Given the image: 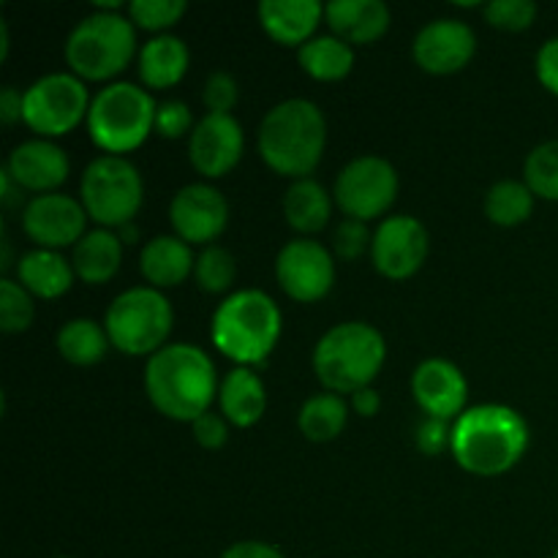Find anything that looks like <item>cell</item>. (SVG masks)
<instances>
[{
    "instance_id": "8992f818",
    "label": "cell",
    "mask_w": 558,
    "mask_h": 558,
    "mask_svg": "<svg viewBox=\"0 0 558 558\" xmlns=\"http://www.w3.org/2000/svg\"><path fill=\"white\" fill-rule=\"evenodd\" d=\"M156 109L150 93L134 82H112L98 90L87 112V134L107 156L136 150L156 129Z\"/></svg>"
},
{
    "instance_id": "e575fe53",
    "label": "cell",
    "mask_w": 558,
    "mask_h": 558,
    "mask_svg": "<svg viewBox=\"0 0 558 558\" xmlns=\"http://www.w3.org/2000/svg\"><path fill=\"white\" fill-rule=\"evenodd\" d=\"M36 305L33 294L20 281L3 278L0 281V327L3 332H25L31 327Z\"/></svg>"
},
{
    "instance_id": "d590c367",
    "label": "cell",
    "mask_w": 558,
    "mask_h": 558,
    "mask_svg": "<svg viewBox=\"0 0 558 558\" xmlns=\"http://www.w3.org/2000/svg\"><path fill=\"white\" fill-rule=\"evenodd\" d=\"M483 11L485 20L501 31H526L537 20L534 0H490Z\"/></svg>"
},
{
    "instance_id": "f6af8a7d",
    "label": "cell",
    "mask_w": 558,
    "mask_h": 558,
    "mask_svg": "<svg viewBox=\"0 0 558 558\" xmlns=\"http://www.w3.org/2000/svg\"><path fill=\"white\" fill-rule=\"evenodd\" d=\"M352 409L360 414V417H374L381 409V396L374 390V387H365V390H357L352 396Z\"/></svg>"
},
{
    "instance_id": "1f68e13d",
    "label": "cell",
    "mask_w": 558,
    "mask_h": 558,
    "mask_svg": "<svg viewBox=\"0 0 558 558\" xmlns=\"http://www.w3.org/2000/svg\"><path fill=\"white\" fill-rule=\"evenodd\" d=\"M523 183L534 196L558 202V140H548L529 153L523 163Z\"/></svg>"
},
{
    "instance_id": "9a60e30c",
    "label": "cell",
    "mask_w": 558,
    "mask_h": 558,
    "mask_svg": "<svg viewBox=\"0 0 558 558\" xmlns=\"http://www.w3.org/2000/svg\"><path fill=\"white\" fill-rule=\"evenodd\" d=\"M169 221L174 234L189 245H213V240L227 229L229 205L221 191L213 185L191 183L172 196Z\"/></svg>"
},
{
    "instance_id": "7c38bea8",
    "label": "cell",
    "mask_w": 558,
    "mask_h": 558,
    "mask_svg": "<svg viewBox=\"0 0 558 558\" xmlns=\"http://www.w3.org/2000/svg\"><path fill=\"white\" fill-rule=\"evenodd\" d=\"M276 278L283 292L298 303H316L336 283L332 254L316 240H289L276 256Z\"/></svg>"
},
{
    "instance_id": "f35d334b",
    "label": "cell",
    "mask_w": 558,
    "mask_h": 558,
    "mask_svg": "<svg viewBox=\"0 0 558 558\" xmlns=\"http://www.w3.org/2000/svg\"><path fill=\"white\" fill-rule=\"evenodd\" d=\"M240 98L238 80L227 71H213L205 82V104L213 114H232Z\"/></svg>"
},
{
    "instance_id": "ab89813d",
    "label": "cell",
    "mask_w": 558,
    "mask_h": 558,
    "mask_svg": "<svg viewBox=\"0 0 558 558\" xmlns=\"http://www.w3.org/2000/svg\"><path fill=\"white\" fill-rule=\"evenodd\" d=\"M417 447L425 456H439L452 447V425L439 417H425L417 428Z\"/></svg>"
},
{
    "instance_id": "ffe728a7",
    "label": "cell",
    "mask_w": 558,
    "mask_h": 558,
    "mask_svg": "<svg viewBox=\"0 0 558 558\" xmlns=\"http://www.w3.org/2000/svg\"><path fill=\"white\" fill-rule=\"evenodd\" d=\"M332 36L347 44H374L390 27L392 16L385 0H332L325 5Z\"/></svg>"
},
{
    "instance_id": "ba28073f",
    "label": "cell",
    "mask_w": 558,
    "mask_h": 558,
    "mask_svg": "<svg viewBox=\"0 0 558 558\" xmlns=\"http://www.w3.org/2000/svg\"><path fill=\"white\" fill-rule=\"evenodd\" d=\"M172 305L161 289L134 287L125 289L123 294L112 300L104 316L109 343L118 352L134 354H156L158 349L167 347L169 330H172Z\"/></svg>"
},
{
    "instance_id": "681fc988",
    "label": "cell",
    "mask_w": 558,
    "mask_h": 558,
    "mask_svg": "<svg viewBox=\"0 0 558 558\" xmlns=\"http://www.w3.org/2000/svg\"><path fill=\"white\" fill-rule=\"evenodd\" d=\"M60 558H65V556H60Z\"/></svg>"
},
{
    "instance_id": "4316f807",
    "label": "cell",
    "mask_w": 558,
    "mask_h": 558,
    "mask_svg": "<svg viewBox=\"0 0 558 558\" xmlns=\"http://www.w3.org/2000/svg\"><path fill=\"white\" fill-rule=\"evenodd\" d=\"M330 194L311 178L294 180L283 194V216H287L289 227L303 234L322 232L330 221Z\"/></svg>"
},
{
    "instance_id": "52a82bcc",
    "label": "cell",
    "mask_w": 558,
    "mask_h": 558,
    "mask_svg": "<svg viewBox=\"0 0 558 558\" xmlns=\"http://www.w3.org/2000/svg\"><path fill=\"white\" fill-rule=\"evenodd\" d=\"M134 52V22L120 11L96 9L76 22L65 38V63L80 80H109L131 63Z\"/></svg>"
},
{
    "instance_id": "8d00e7d4",
    "label": "cell",
    "mask_w": 558,
    "mask_h": 558,
    "mask_svg": "<svg viewBox=\"0 0 558 558\" xmlns=\"http://www.w3.org/2000/svg\"><path fill=\"white\" fill-rule=\"evenodd\" d=\"M371 243H374V234L368 232V223L357 221V218H343L332 234L336 254L347 262L360 259L371 248Z\"/></svg>"
},
{
    "instance_id": "f546056e",
    "label": "cell",
    "mask_w": 558,
    "mask_h": 558,
    "mask_svg": "<svg viewBox=\"0 0 558 558\" xmlns=\"http://www.w3.org/2000/svg\"><path fill=\"white\" fill-rule=\"evenodd\" d=\"M58 352L71 365H96L109 349L107 327L93 319H71L58 330Z\"/></svg>"
},
{
    "instance_id": "836d02e7",
    "label": "cell",
    "mask_w": 558,
    "mask_h": 558,
    "mask_svg": "<svg viewBox=\"0 0 558 558\" xmlns=\"http://www.w3.org/2000/svg\"><path fill=\"white\" fill-rule=\"evenodd\" d=\"M185 9H189L185 0H131L129 20L142 31H153L161 36L183 20Z\"/></svg>"
},
{
    "instance_id": "d4e9b609",
    "label": "cell",
    "mask_w": 558,
    "mask_h": 558,
    "mask_svg": "<svg viewBox=\"0 0 558 558\" xmlns=\"http://www.w3.org/2000/svg\"><path fill=\"white\" fill-rule=\"evenodd\" d=\"M189 58L191 54L183 38L172 36V33L153 36L140 52L142 82L153 90H167V87L178 85L189 71Z\"/></svg>"
},
{
    "instance_id": "d6986e66",
    "label": "cell",
    "mask_w": 558,
    "mask_h": 558,
    "mask_svg": "<svg viewBox=\"0 0 558 558\" xmlns=\"http://www.w3.org/2000/svg\"><path fill=\"white\" fill-rule=\"evenodd\" d=\"M3 169L20 189L52 194L58 185L65 183L71 163L63 147L38 136V140H27L16 145L9 153V161H5Z\"/></svg>"
},
{
    "instance_id": "83f0119b",
    "label": "cell",
    "mask_w": 558,
    "mask_h": 558,
    "mask_svg": "<svg viewBox=\"0 0 558 558\" xmlns=\"http://www.w3.org/2000/svg\"><path fill=\"white\" fill-rule=\"evenodd\" d=\"M298 60L305 74L322 82L343 80L354 69V49L338 36H314L298 49Z\"/></svg>"
},
{
    "instance_id": "4dcf8cb0",
    "label": "cell",
    "mask_w": 558,
    "mask_h": 558,
    "mask_svg": "<svg viewBox=\"0 0 558 558\" xmlns=\"http://www.w3.org/2000/svg\"><path fill=\"white\" fill-rule=\"evenodd\" d=\"M534 199L537 196L523 180H499L485 194V216L496 227H518V223L529 221V216L534 213Z\"/></svg>"
},
{
    "instance_id": "e0dca14e",
    "label": "cell",
    "mask_w": 558,
    "mask_h": 558,
    "mask_svg": "<svg viewBox=\"0 0 558 558\" xmlns=\"http://www.w3.org/2000/svg\"><path fill=\"white\" fill-rule=\"evenodd\" d=\"M243 125L234 114L207 112L189 136V158L205 178H223L243 158Z\"/></svg>"
},
{
    "instance_id": "ee69618b",
    "label": "cell",
    "mask_w": 558,
    "mask_h": 558,
    "mask_svg": "<svg viewBox=\"0 0 558 558\" xmlns=\"http://www.w3.org/2000/svg\"><path fill=\"white\" fill-rule=\"evenodd\" d=\"M22 118H25V93L5 85L3 90H0V120H3L5 125H14L16 120Z\"/></svg>"
},
{
    "instance_id": "7a4b0ae2",
    "label": "cell",
    "mask_w": 558,
    "mask_h": 558,
    "mask_svg": "<svg viewBox=\"0 0 558 558\" xmlns=\"http://www.w3.org/2000/svg\"><path fill=\"white\" fill-rule=\"evenodd\" d=\"M526 447V420L505 403H480L452 423L450 452L466 472L480 477L510 472Z\"/></svg>"
},
{
    "instance_id": "c3c4849f",
    "label": "cell",
    "mask_w": 558,
    "mask_h": 558,
    "mask_svg": "<svg viewBox=\"0 0 558 558\" xmlns=\"http://www.w3.org/2000/svg\"><path fill=\"white\" fill-rule=\"evenodd\" d=\"M554 558H558V550H556V554H554Z\"/></svg>"
},
{
    "instance_id": "44dd1931",
    "label": "cell",
    "mask_w": 558,
    "mask_h": 558,
    "mask_svg": "<svg viewBox=\"0 0 558 558\" xmlns=\"http://www.w3.org/2000/svg\"><path fill=\"white\" fill-rule=\"evenodd\" d=\"M256 14L267 36L300 49L308 38H314L316 25L325 16V5L319 0H262Z\"/></svg>"
},
{
    "instance_id": "7402d4cb",
    "label": "cell",
    "mask_w": 558,
    "mask_h": 558,
    "mask_svg": "<svg viewBox=\"0 0 558 558\" xmlns=\"http://www.w3.org/2000/svg\"><path fill=\"white\" fill-rule=\"evenodd\" d=\"M194 251L178 234H158L140 254L142 276L153 289L180 287L194 272Z\"/></svg>"
},
{
    "instance_id": "2e32d148",
    "label": "cell",
    "mask_w": 558,
    "mask_h": 558,
    "mask_svg": "<svg viewBox=\"0 0 558 558\" xmlns=\"http://www.w3.org/2000/svg\"><path fill=\"white\" fill-rule=\"evenodd\" d=\"M477 52V36L472 27L452 16H439L420 27L414 36L412 54L417 65L428 74H456L466 69Z\"/></svg>"
},
{
    "instance_id": "9c48e42d",
    "label": "cell",
    "mask_w": 558,
    "mask_h": 558,
    "mask_svg": "<svg viewBox=\"0 0 558 558\" xmlns=\"http://www.w3.org/2000/svg\"><path fill=\"white\" fill-rule=\"evenodd\" d=\"M145 196V183L125 156H98L80 180V202L87 218L104 229H120L134 221Z\"/></svg>"
},
{
    "instance_id": "5bb4252c",
    "label": "cell",
    "mask_w": 558,
    "mask_h": 558,
    "mask_svg": "<svg viewBox=\"0 0 558 558\" xmlns=\"http://www.w3.org/2000/svg\"><path fill=\"white\" fill-rule=\"evenodd\" d=\"M428 229L414 216H390L376 227L371 259L381 276L392 281L414 276L428 259Z\"/></svg>"
},
{
    "instance_id": "4fadbf2b",
    "label": "cell",
    "mask_w": 558,
    "mask_h": 558,
    "mask_svg": "<svg viewBox=\"0 0 558 558\" xmlns=\"http://www.w3.org/2000/svg\"><path fill=\"white\" fill-rule=\"evenodd\" d=\"M87 210L69 194H38L22 210V229L38 248L60 251L85 238Z\"/></svg>"
},
{
    "instance_id": "603a6c76",
    "label": "cell",
    "mask_w": 558,
    "mask_h": 558,
    "mask_svg": "<svg viewBox=\"0 0 558 558\" xmlns=\"http://www.w3.org/2000/svg\"><path fill=\"white\" fill-rule=\"evenodd\" d=\"M218 407L223 417L238 428H251L259 423L267 409V390L262 376L245 365L229 371L218 387Z\"/></svg>"
},
{
    "instance_id": "74e56055",
    "label": "cell",
    "mask_w": 558,
    "mask_h": 558,
    "mask_svg": "<svg viewBox=\"0 0 558 558\" xmlns=\"http://www.w3.org/2000/svg\"><path fill=\"white\" fill-rule=\"evenodd\" d=\"M156 131L167 140H178V136L194 131V114H191V107L185 101H178V98H169V101H161L156 109Z\"/></svg>"
},
{
    "instance_id": "bcb514c9",
    "label": "cell",
    "mask_w": 558,
    "mask_h": 558,
    "mask_svg": "<svg viewBox=\"0 0 558 558\" xmlns=\"http://www.w3.org/2000/svg\"><path fill=\"white\" fill-rule=\"evenodd\" d=\"M114 232H118V238L123 240V243H136V240H140V229L134 227V221L125 223V227H120V229H114Z\"/></svg>"
},
{
    "instance_id": "8fae6325",
    "label": "cell",
    "mask_w": 558,
    "mask_h": 558,
    "mask_svg": "<svg viewBox=\"0 0 558 558\" xmlns=\"http://www.w3.org/2000/svg\"><path fill=\"white\" fill-rule=\"evenodd\" d=\"M338 207L347 218L368 223L371 218L385 216L398 196V172L387 158L360 156L338 172L332 189Z\"/></svg>"
},
{
    "instance_id": "277c9868",
    "label": "cell",
    "mask_w": 558,
    "mask_h": 558,
    "mask_svg": "<svg viewBox=\"0 0 558 558\" xmlns=\"http://www.w3.org/2000/svg\"><path fill=\"white\" fill-rule=\"evenodd\" d=\"M210 336L218 352L251 368L265 363L278 343L281 311L262 289H240L216 308Z\"/></svg>"
},
{
    "instance_id": "b9f144b4",
    "label": "cell",
    "mask_w": 558,
    "mask_h": 558,
    "mask_svg": "<svg viewBox=\"0 0 558 558\" xmlns=\"http://www.w3.org/2000/svg\"><path fill=\"white\" fill-rule=\"evenodd\" d=\"M534 69H537V80L543 82L545 90L558 96V36L548 38V41L539 47Z\"/></svg>"
},
{
    "instance_id": "f1b7e54d",
    "label": "cell",
    "mask_w": 558,
    "mask_h": 558,
    "mask_svg": "<svg viewBox=\"0 0 558 558\" xmlns=\"http://www.w3.org/2000/svg\"><path fill=\"white\" fill-rule=\"evenodd\" d=\"M347 420L349 407L347 401H343V396H336V392H319V396H311L308 401L300 407L298 428L308 441H332L336 436H341L343 428H347Z\"/></svg>"
},
{
    "instance_id": "5b68a950",
    "label": "cell",
    "mask_w": 558,
    "mask_h": 558,
    "mask_svg": "<svg viewBox=\"0 0 558 558\" xmlns=\"http://www.w3.org/2000/svg\"><path fill=\"white\" fill-rule=\"evenodd\" d=\"M385 336L368 322H341L319 338L314 371L327 392L349 396L371 387L385 365Z\"/></svg>"
},
{
    "instance_id": "3957f363",
    "label": "cell",
    "mask_w": 558,
    "mask_h": 558,
    "mask_svg": "<svg viewBox=\"0 0 558 558\" xmlns=\"http://www.w3.org/2000/svg\"><path fill=\"white\" fill-rule=\"evenodd\" d=\"M256 142L272 172L303 180L319 167L327 145V120L308 98H287L262 118Z\"/></svg>"
},
{
    "instance_id": "30bf717a",
    "label": "cell",
    "mask_w": 558,
    "mask_h": 558,
    "mask_svg": "<svg viewBox=\"0 0 558 558\" xmlns=\"http://www.w3.org/2000/svg\"><path fill=\"white\" fill-rule=\"evenodd\" d=\"M85 80L65 71L41 76L25 90V123L36 131L41 140L63 136L74 131L90 112Z\"/></svg>"
},
{
    "instance_id": "d6a6232c",
    "label": "cell",
    "mask_w": 558,
    "mask_h": 558,
    "mask_svg": "<svg viewBox=\"0 0 558 558\" xmlns=\"http://www.w3.org/2000/svg\"><path fill=\"white\" fill-rule=\"evenodd\" d=\"M194 278L205 292L223 294L238 278V259L223 245H205L202 254L196 256Z\"/></svg>"
},
{
    "instance_id": "7dc6e473",
    "label": "cell",
    "mask_w": 558,
    "mask_h": 558,
    "mask_svg": "<svg viewBox=\"0 0 558 558\" xmlns=\"http://www.w3.org/2000/svg\"><path fill=\"white\" fill-rule=\"evenodd\" d=\"M0 58H9V25L0 20Z\"/></svg>"
},
{
    "instance_id": "cb8c5ba5",
    "label": "cell",
    "mask_w": 558,
    "mask_h": 558,
    "mask_svg": "<svg viewBox=\"0 0 558 558\" xmlns=\"http://www.w3.org/2000/svg\"><path fill=\"white\" fill-rule=\"evenodd\" d=\"M74 265L60 251L33 248L20 256L16 265V281L31 294L44 300H54L65 294L74 283Z\"/></svg>"
},
{
    "instance_id": "484cf974",
    "label": "cell",
    "mask_w": 558,
    "mask_h": 558,
    "mask_svg": "<svg viewBox=\"0 0 558 558\" xmlns=\"http://www.w3.org/2000/svg\"><path fill=\"white\" fill-rule=\"evenodd\" d=\"M123 262V240L114 229H90L80 243L74 245L71 265L85 283H107Z\"/></svg>"
},
{
    "instance_id": "ac0fdd59",
    "label": "cell",
    "mask_w": 558,
    "mask_h": 558,
    "mask_svg": "<svg viewBox=\"0 0 558 558\" xmlns=\"http://www.w3.org/2000/svg\"><path fill=\"white\" fill-rule=\"evenodd\" d=\"M414 401L420 403L428 417H439L450 423L466 412L469 385L463 371L456 363L441 357H430L417 365L412 376Z\"/></svg>"
},
{
    "instance_id": "6da1fadb",
    "label": "cell",
    "mask_w": 558,
    "mask_h": 558,
    "mask_svg": "<svg viewBox=\"0 0 558 558\" xmlns=\"http://www.w3.org/2000/svg\"><path fill=\"white\" fill-rule=\"evenodd\" d=\"M145 392L163 417L194 423L218 396L216 365L194 343H167L147 357Z\"/></svg>"
},
{
    "instance_id": "60d3db41",
    "label": "cell",
    "mask_w": 558,
    "mask_h": 558,
    "mask_svg": "<svg viewBox=\"0 0 558 558\" xmlns=\"http://www.w3.org/2000/svg\"><path fill=\"white\" fill-rule=\"evenodd\" d=\"M191 430H194L196 445H202L205 450H218L229 439V420L210 409V412H205L191 423Z\"/></svg>"
},
{
    "instance_id": "7bdbcfd3",
    "label": "cell",
    "mask_w": 558,
    "mask_h": 558,
    "mask_svg": "<svg viewBox=\"0 0 558 558\" xmlns=\"http://www.w3.org/2000/svg\"><path fill=\"white\" fill-rule=\"evenodd\" d=\"M221 558H283L281 550L270 543H259V539H245V543H234L223 550Z\"/></svg>"
}]
</instances>
